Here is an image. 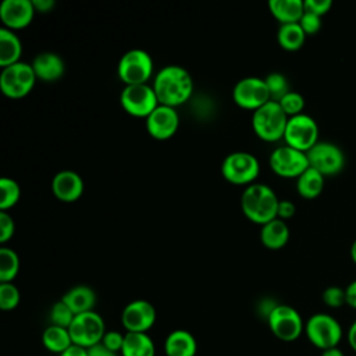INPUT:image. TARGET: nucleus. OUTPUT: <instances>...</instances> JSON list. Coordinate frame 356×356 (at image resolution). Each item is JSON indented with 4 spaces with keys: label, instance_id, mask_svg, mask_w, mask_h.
I'll return each mask as SVG.
<instances>
[{
    "label": "nucleus",
    "instance_id": "obj_1",
    "mask_svg": "<svg viewBox=\"0 0 356 356\" xmlns=\"http://www.w3.org/2000/svg\"><path fill=\"white\" fill-rule=\"evenodd\" d=\"M153 89L160 104L175 107L189 100L193 92V81L184 67L167 65L156 74Z\"/></svg>",
    "mask_w": 356,
    "mask_h": 356
},
{
    "label": "nucleus",
    "instance_id": "obj_2",
    "mask_svg": "<svg viewBox=\"0 0 356 356\" xmlns=\"http://www.w3.org/2000/svg\"><path fill=\"white\" fill-rule=\"evenodd\" d=\"M280 200L275 192L264 184L249 185L241 197L243 214L256 224H267L277 218Z\"/></svg>",
    "mask_w": 356,
    "mask_h": 356
},
{
    "label": "nucleus",
    "instance_id": "obj_3",
    "mask_svg": "<svg viewBox=\"0 0 356 356\" xmlns=\"http://www.w3.org/2000/svg\"><path fill=\"white\" fill-rule=\"evenodd\" d=\"M288 118L289 117L284 113L280 103L270 100L254 110L252 115V127L260 139L266 142H275L284 138Z\"/></svg>",
    "mask_w": 356,
    "mask_h": 356
},
{
    "label": "nucleus",
    "instance_id": "obj_4",
    "mask_svg": "<svg viewBox=\"0 0 356 356\" xmlns=\"http://www.w3.org/2000/svg\"><path fill=\"white\" fill-rule=\"evenodd\" d=\"M305 332L310 343L321 350L338 346L343 334L339 321L327 313L310 316L305 324Z\"/></svg>",
    "mask_w": 356,
    "mask_h": 356
},
{
    "label": "nucleus",
    "instance_id": "obj_5",
    "mask_svg": "<svg viewBox=\"0 0 356 356\" xmlns=\"http://www.w3.org/2000/svg\"><path fill=\"white\" fill-rule=\"evenodd\" d=\"M68 331L74 345L89 349L102 342L106 334V325L102 316L90 310L76 314Z\"/></svg>",
    "mask_w": 356,
    "mask_h": 356
},
{
    "label": "nucleus",
    "instance_id": "obj_6",
    "mask_svg": "<svg viewBox=\"0 0 356 356\" xmlns=\"http://www.w3.org/2000/svg\"><path fill=\"white\" fill-rule=\"evenodd\" d=\"M35 81L36 75L32 64L18 61L1 70L0 89L7 97L19 99L33 89Z\"/></svg>",
    "mask_w": 356,
    "mask_h": 356
},
{
    "label": "nucleus",
    "instance_id": "obj_7",
    "mask_svg": "<svg viewBox=\"0 0 356 356\" xmlns=\"http://www.w3.org/2000/svg\"><path fill=\"white\" fill-rule=\"evenodd\" d=\"M117 72L125 85L146 83L153 74L152 57L142 49H132L120 58Z\"/></svg>",
    "mask_w": 356,
    "mask_h": 356
},
{
    "label": "nucleus",
    "instance_id": "obj_8",
    "mask_svg": "<svg viewBox=\"0 0 356 356\" xmlns=\"http://www.w3.org/2000/svg\"><path fill=\"white\" fill-rule=\"evenodd\" d=\"M271 332L284 342L296 341L305 331V324L296 309L288 305H277L267 317Z\"/></svg>",
    "mask_w": 356,
    "mask_h": 356
},
{
    "label": "nucleus",
    "instance_id": "obj_9",
    "mask_svg": "<svg viewBox=\"0 0 356 356\" xmlns=\"http://www.w3.org/2000/svg\"><path fill=\"white\" fill-rule=\"evenodd\" d=\"M284 140L288 146L307 153L318 142L317 122L307 114H299L288 118L284 134Z\"/></svg>",
    "mask_w": 356,
    "mask_h": 356
},
{
    "label": "nucleus",
    "instance_id": "obj_10",
    "mask_svg": "<svg viewBox=\"0 0 356 356\" xmlns=\"http://www.w3.org/2000/svg\"><path fill=\"white\" fill-rule=\"evenodd\" d=\"M222 177L235 185H245L253 182L259 172L260 164L257 159L248 152H234L228 154L221 164Z\"/></svg>",
    "mask_w": 356,
    "mask_h": 356
},
{
    "label": "nucleus",
    "instance_id": "obj_11",
    "mask_svg": "<svg viewBox=\"0 0 356 356\" xmlns=\"http://www.w3.org/2000/svg\"><path fill=\"white\" fill-rule=\"evenodd\" d=\"M154 89L146 83L127 85L121 93L122 108L134 117H149L159 106Z\"/></svg>",
    "mask_w": 356,
    "mask_h": 356
},
{
    "label": "nucleus",
    "instance_id": "obj_12",
    "mask_svg": "<svg viewBox=\"0 0 356 356\" xmlns=\"http://www.w3.org/2000/svg\"><path fill=\"white\" fill-rule=\"evenodd\" d=\"M270 167L280 177L298 178L310 165L306 153L284 145L274 149L270 154Z\"/></svg>",
    "mask_w": 356,
    "mask_h": 356
},
{
    "label": "nucleus",
    "instance_id": "obj_13",
    "mask_svg": "<svg viewBox=\"0 0 356 356\" xmlns=\"http://www.w3.org/2000/svg\"><path fill=\"white\" fill-rule=\"evenodd\" d=\"M306 154L309 165L324 177L338 174L345 165L343 152L331 142H317Z\"/></svg>",
    "mask_w": 356,
    "mask_h": 356
},
{
    "label": "nucleus",
    "instance_id": "obj_14",
    "mask_svg": "<svg viewBox=\"0 0 356 356\" xmlns=\"http://www.w3.org/2000/svg\"><path fill=\"white\" fill-rule=\"evenodd\" d=\"M232 96L239 107L248 110H257L271 100L266 81L256 76H248L236 82Z\"/></svg>",
    "mask_w": 356,
    "mask_h": 356
},
{
    "label": "nucleus",
    "instance_id": "obj_15",
    "mask_svg": "<svg viewBox=\"0 0 356 356\" xmlns=\"http://www.w3.org/2000/svg\"><path fill=\"white\" fill-rule=\"evenodd\" d=\"M121 321L127 332H147L156 323V309L147 300H132L124 307Z\"/></svg>",
    "mask_w": 356,
    "mask_h": 356
},
{
    "label": "nucleus",
    "instance_id": "obj_16",
    "mask_svg": "<svg viewBox=\"0 0 356 356\" xmlns=\"http://www.w3.org/2000/svg\"><path fill=\"white\" fill-rule=\"evenodd\" d=\"M179 125V117L174 107L159 104L146 118V129L156 139L171 138Z\"/></svg>",
    "mask_w": 356,
    "mask_h": 356
},
{
    "label": "nucleus",
    "instance_id": "obj_17",
    "mask_svg": "<svg viewBox=\"0 0 356 356\" xmlns=\"http://www.w3.org/2000/svg\"><path fill=\"white\" fill-rule=\"evenodd\" d=\"M35 14L32 0H4L0 6V19L4 28L21 29L31 24Z\"/></svg>",
    "mask_w": 356,
    "mask_h": 356
},
{
    "label": "nucleus",
    "instance_id": "obj_18",
    "mask_svg": "<svg viewBox=\"0 0 356 356\" xmlns=\"http://www.w3.org/2000/svg\"><path fill=\"white\" fill-rule=\"evenodd\" d=\"M51 192L61 202H75L83 192V181L75 171H60L51 179Z\"/></svg>",
    "mask_w": 356,
    "mask_h": 356
},
{
    "label": "nucleus",
    "instance_id": "obj_19",
    "mask_svg": "<svg viewBox=\"0 0 356 356\" xmlns=\"http://www.w3.org/2000/svg\"><path fill=\"white\" fill-rule=\"evenodd\" d=\"M32 68L35 71L36 78L46 81V82H53V81L61 78V75L64 74V70H65L64 61L61 60V57L58 54L50 53V51L38 54L32 63Z\"/></svg>",
    "mask_w": 356,
    "mask_h": 356
},
{
    "label": "nucleus",
    "instance_id": "obj_20",
    "mask_svg": "<svg viewBox=\"0 0 356 356\" xmlns=\"http://www.w3.org/2000/svg\"><path fill=\"white\" fill-rule=\"evenodd\" d=\"M196 349V339L185 330L170 332L164 342V352L167 356H195Z\"/></svg>",
    "mask_w": 356,
    "mask_h": 356
},
{
    "label": "nucleus",
    "instance_id": "obj_21",
    "mask_svg": "<svg viewBox=\"0 0 356 356\" xmlns=\"http://www.w3.org/2000/svg\"><path fill=\"white\" fill-rule=\"evenodd\" d=\"M61 300L76 316V314L93 310V306L96 303V295L92 288H89L86 285H76V286L71 288L67 293H64Z\"/></svg>",
    "mask_w": 356,
    "mask_h": 356
},
{
    "label": "nucleus",
    "instance_id": "obj_22",
    "mask_svg": "<svg viewBox=\"0 0 356 356\" xmlns=\"http://www.w3.org/2000/svg\"><path fill=\"white\" fill-rule=\"evenodd\" d=\"M268 7L281 25L299 22L305 14V4L302 0H270Z\"/></svg>",
    "mask_w": 356,
    "mask_h": 356
},
{
    "label": "nucleus",
    "instance_id": "obj_23",
    "mask_svg": "<svg viewBox=\"0 0 356 356\" xmlns=\"http://www.w3.org/2000/svg\"><path fill=\"white\" fill-rule=\"evenodd\" d=\"M261 243L268 249H281L289 239V228L281 218H274L270 222L261 225L260 231Z\"/></svg>",
    "mask_w": 356,
    "mask_h": 356
},
{
    "label": "nucleus",
    "instance_id": "obj_24",
    "mask_svg": "<svg viewBox=\"0 0 356 356\" xmlns=\"http://www.w3.org/2000/svg\"><path fill=\"white\" fill-rule=\"evenodd\" d=\"M22 53L19 38L7 28H0V67L6 68L18 63Z\"/></svg>",
    "mask_w": 356,
    "mask_h": 356
},
{
    "label": "nucleus",
    "instance_id": "obj_25",
    "mask_svg": "<svg viewBox=\"0 0 356 356\" xmlns=\"http://www.w3.org/2000/svg\"><path fill=\"white\" fill-rule=\"evenodd\" d=\"M122 356H154L156 349L146 332H127L121 349Z\"/></svg>",
    "mask_w": 356,
    "mask_h": 356
},
{
    "label": "nucleus",
    "instance_id": "obj_26",
    "mask_svg": "<svg viewBox=\"0 0 356 356\" xmlns=\"http://www.w3.org/2000/svg\"><path fill=\"white\" fill-rule=\"evenodd\" d=\"M324 188V175L313 167H309L303 174L296 178L298 193L305 199L317 197Z\"/></svg>",
    "mask_w": 356,
    "mask_h": 356
},
{
    "label": "nucleus",
    "instance_id": "obj_27",
    "mask_svg": "<svg viewBox=\"0 0 356 356\" xmlns=\"http://www.w3.org/2000/svg\"><path fill=\"white\" fill-rule=\"evenodd\" d=\"M42 342H43V345L47 350H50L53 353H58V355H61L71 345H74L68 328L57 327V325H53V324H50L43 331Z\"/></svg>",
    "mask_w": 356,
    "mask_h": 356
},
{
    "label": "nucleus",
    "instance_id": "obj_28",
    "mask_svg": "<svg viewBox=\"0 0 356 356\" xmlns=\"http://www.w3.org/2000/svg\"><path fill=\"white\" fill-rule=\"evenodd\" d=\"M277 39H278V43L282 49L289 50V51H295V50H298L303 46L305 39H306V33L303 32L299 22L282 24L278 29Z\"/></svg>",
    "mask_w": 356,
    "mask_h": 356
},
{
    "label": "nucleus",
    "instance_id": "obj_29",
    "mask_svg": "<svg viewBox=\"0 0 356 356\" xmlns=\"http://www.w3.org/2000/svg\"><path fill=\"white\" fill-rule=\"evenodd\" d=\"M19 270L18 254L10 248L0 249V282H13Z\"/></svg>",
    "mask_w": 356,
    "mask_h": 356
},
{
    "label": "nucleus",
    "instance_id": "obj_30",
    "mask_svg": "<svg viewBox=\"0 0 356 356\" xmlns=\"http://www.w3.org/2000/svg\"><path fill=\"white\" fill-rule=\"evenodd\" d=\"M21 191L19 185L13 178H1L0 179V209L6 211L13 207L19 199Z\"/></svg>",
    "mask_w": 356,
    "mask_h": 356
},
{
    "label": "nucleus",
    "instance_id": "obj_31",
    "mask_svg": "<svg viewBox=\"0 0 356 356\" xmlns=\"http://www.w3.org/2000/svg\"><path fill=\"white\" fill-rule=\"evenodd\" d=\"M264 81H266V85L268 88V92H270V97L274 102H280L288 92H291L286 78L280 72L268 74L264 78Z\"/></svg>",
    "mask_w": 356,
    "mask_h": 356
},
{
    "label": "nucleus",
    "instance_id": "obj_32",
    "mask_svg": "<svg viewBox=\"0 0 356 356\" xmlns=\"http://www.w3.org/2000/svg\"><path fill=\"white\" fill-rule=\"evenodd\" d=\"M74 318H75V313L63 300L56 302L50 309V323L53 325L70 328Z\"/></svg>",
    "mask_w": 356,
    "mask_h": 356
},
{
    "label": "nucleus",
    "instance_id": "obj_33",
    "mask_svg": "<svg viewBox=\"0 0 356 356\" xmlns=\"http://www.w3.org/2000/svg\"><path fill=\"white\" fill-rule=\"evenodd\" d=\"M280 106L281 108L284 110V113L288 115V117H295V115H299L302 114L303 108H305V99L300 93L298 92H288L280 102Z\"/></svg>",
    "mask_w": 356,
    "mask_h": 356
},
{
    "label": "nucleus",
    "instance_id": "obj_34",
    "mask_svg": "<svg viewBox=\"0 0 356 356\" xmlns=\"http://www.w3.org/2000/svg\"><path fill=\"white\" fill-rule=\"evenodd\" d=\"M19 303V291L13 282L0 284V309L7 312L13 310Z\"/></svg>",
    "mask_w": 356,
    "mask_h": 356
},
{
    "label": "nucleus",
    "instance_id": "obj_35",
    "mask_svg": "<svg viewBox=\"0 0 356 356\" xmlns=\"http://www.w3.org/2000/svg\"><path fill=\"white\" fill-rule=\"evenodd\" d=\"M323 302L332 309L341 307L346 305V296H345V289L341 286H328L323 292Z\"/></svg>",
    "mask_w": 356,
    "mask_h": 356
},
{
    "label": "nucleus",
    "instance_id": "obj_36",
    "mask_svg": "<svg viewBox=\"0 0 356 356\" xmlns=\"http://www.w3.org/2000/svg\"><path fill=\"white\" fill-rule=\"evenodd\" d=\"M299 25L302 26V29L306 35H314L321 28V17L305 11V14L302 15V18L299 21Z\"/></svg>",
    "mask_w": 356,
    "mask_h": 356
},
{
    "label": "nucleus",
    "instance_id": "obj_37",
    "mask_svg": "<svg viewBox=\"0 0 356 356\" xmlns=\"http://www.w3.org/2000/svg\"><path fill=\"white\" fill-rule=\"evenodd\" d=\"M14 220L7 211H0V242L6 243L14 235Z\"/></svg>",
    "mask_w": 356,
    "mask_h": 356
},
{
    "label": "nucleus",
    "instance_id": "obj_38",
    "mask_svg": "<svg viewBox=\"0 0 356 356\" xmlns=\"http://www.w3.org/2000/svg\"><path fill=\"white\" fill-rule=\"evenodd\" d=\"M124 338L125 335H122L121 332L118 331H107L102 339V343L110 349L111 352L114 353H118L121 352L122 349V345H124Z\"/></svg>",
    "mask_w": 356,
    "mask_h": 356
},
{
    "label": "nucleus",
    "instance_id": "obj_39",
    "mask_svg": "<svg viewBox=\"0 0 356 356\" xmlns=\"http://www.w3.org/2000/svg\"><path fill=\"white\" fill-rule=\"evenodd\" d=\"M303 4H305V11L323 17L330 11L332 1L331 0H305Z\"/></svg>",
    "mask_w": 356,
    "mask_h": 356
},
{
    "label": "nucleus",
    "instance_id": "obj_40",
    "mask_svg": "<svg viewBox=\"0 0 356 356\" xmlns=\"http://www.w3.org/2000/svg\"><path fill=\"white\" fill-rule=\"evenodd\" d=\"M295 211H296V207L291 200H280L278 213H277L278 218H281V220L291 218L295 214Z\"/></svg>",
    "mask_w": 356,
    "mask_h": 356
},
{
    "label": "nucleus",
    "instance_id": "obj_41",
    "mask_svg": "<svg viewBox=\"0 0 356 356\" xmlns=\"http://www.w3.org/2000/svg\"><path fill=\"white\" fill-rule=\"evenodd\" d=\"M88 355L89 356H117V353L111 352L110 349H107L102 342L89 348L88 349Z\"/></svg>",
    "mask_w": 356,
    "mask_h": 356
},
{
    "label": "nucleus",
    "instance_id": "obj_42",
    "mask_svg": "<svg viewBox=\"0 0 356 356\" xmlns=\"http://www.w3.org/2000/svg\"><path fill=\"white\" fill-rule=\"evenodd\" d=\"M345 296H346V305L356 309V280L352 281L345 288Z\"/></svg>",
    "mask_w": 356,
    "mask_h": 356
},
{
    "label": "nucleus",
    "instance_id": "obj_43",
    "mask_svg": "<svg viewBox=\"0 0 356 356\" xmlns=\"http://www.w3.org/2000/svg\"><path fill=\"white\" fill-rule=\"evenodd\" d=\"M32 4L35 7V11H39V13L50 11L56 6L53 0H32Z\"/></svg>",
    "mask_w": 356,
    "mask_h": 356
},
{
    "label": "nucleus",
    "instance_id": "obj_44",
    "mask_svg": "<svg viewBox=\"0 0 356 356\" xmlns=\"http://www.w3.org/2000/svg\"><path fill=\"white\" fill-rule=\"evenodd\" d=\"M60 356H89L88 349L81 348L78 345H71L67 350H64Z\"/></svg>",
    "mask_w": 356,
    "mask_h": 356
},
{
    "label": "nucleus",
    "instance_id": "obj_45",
    "mask_svg": "<svg viewBox=\"0 0 356 356\" xmlns=\"http://www.w3.org/2000/svg\"><path fill=\"white\" fill-rule=\"evenodd\" d=\"M348 343L353 352H356V320L350 324L348 330Z\"/></svg>",
    "mask_w": 356,
    "mask_h": 356
},
{
    "label": "nucleus",
    "instance_id": "obj_46",
    "mask_svg": "<svg viewBox=\"0 0 356 356\" xmlns=\"http://www.w3.org/2000/svg\"><path fill=\"white\" fill-rule=\"evenodd\" d=\"M320 356H345V355H343V352L338 346H335V348H330V349L321 350Z\"/></svg>",
    "mask_w": 356,
    "mask_h": 356
},
{
    "label": "nucleus",
    "instance_id": "obj_47",
    "mask_svg": "<svg viewBox=\"0 0 356 356\" xmlns=\"http://www.w3.org/2000/svg\"><path fill=\"white\" fill-rule=\"evenodd\" d=\"M350 259H352L353 263L356 264V241L350 245Z\"/></svg>",
    "mask_w": 356,
    "mask_h": 356
}]
</instances>
